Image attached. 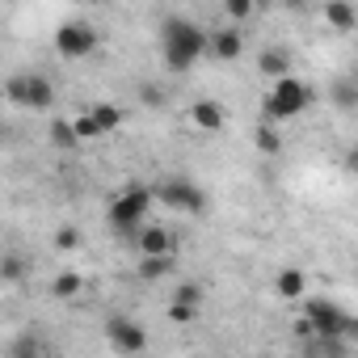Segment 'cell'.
Listing matches in <instances>:
<instances>
[{"mask_svg": "<svg viewBox=\"0 0 358 358\" xmlns=\"http://www.w3.org/2000/svg\"><path fill=\"white\" fill-rule=\"evenodd\" d=\"M89 114H93V122H97V131H101V135H114V131L122 127V110H118L114 101H101V106H93Z\"/></svg>", "mask_w": 358, "mask_h": 358, "instance_id": "2e32d148", "label": "cell"}, {"mask_svg": "<svg viewBox=\"0 0 358 358\" xmlns=\"http://www.w3.org/2000/svg\"><path fill=\"white\" fill-rule=\"evenodd\" d=\"M241 51H245V38H241L236 26H220V30L211 34V59L232 64V59H241Z\"/></svg>", "mask_w": 358, "mask_h": 358, "instance_id": "8fae6325", "label": "cell"}, {"mask_svg": "<svg viewBox=\"0 0 358 358\" xmlns=\"http://www.w3.org/2000/svg\"><path fill=\"white\" fill-rule=\"evenodd\" d=\"M5 97H9L13 106H22V110L47 114V110L55 106V85H51V76H43V72H17V76H9V85H5Z\"/></svg>", "mask_w": 358, "mask_h": 358, "instance_id": "277c9868", "label": "cell"}, {"mask_svg": "<svg viewBox=\"0 0 358 358\" xmlns=\"http://www.w3.org/2000/svg\"><path fill=\"white\" fill-rule=\"evenodd\" d=\"M190 118H194V127H203V131H224V122H228V114H224V106H220V101H211V97H203V101H194V110H190Z\"/></svg>", "mask_w": 358, "mask_h": 358, "instance_id": "4fadbf2b", "label": "cell"}, {"mask_svg": "<svg viewBox=\"0 0 358 358\" xmlns=\"http://www.w3.org/2000/svg\"><path fill=\"white\" fill-rule=\"evenodd\" d=\"M345 164H350V169L358 173V152H350V160H345Z\"/></svg>", "mask_w": 358, "mask_h": 358, "instance_id": "4316f807", "label": "cell"}, {"mask_svg": "<svg viewBox=\"0 0 358 358\" xmlns=\"http://www.w3.org/2000/svg\"><path fill=\"white\" fill-rule=\"evenodd\" d=\"M203 55H211V34H203L190 17H164L160 26V59L169 72H190Z\"/></svg>", "mask_w": 358, "mask_h": 358, "instance_id": "6da1fadb", "label": "cell"}, {"mask_svg": "<svg viewBox=\"0 0 358 358\" xmlns=\"http://www.w3.org/2000/svg\"><path fill=\"white\" fill-rule=\"evenodd\" d=\"M80 287H85V278H80L76 270H64V274H55L51 295H55V299H72V295H80Z\"/></svg>", "mask_w": 358, "mask_h": 358, "instance_id": "d6986e66", "label": "cell"}, {"mask_svg": "<svg viewBox=\"0 0 358 358\" xmlns=\"http://www.w3.org/2000/svg\"><path fill=\"white\" fill-rule=\"evenodd\" d=\"M224 13H228V22H249L253 17V0H224Z\"/></svg>", "mask_w": 358, "mask_h": 358, "instance_id": "7402d4cb", "label": "cell"}, {"mask_svg": "<svg viewBox=\"0 0 358 358\" xmlns=\"http://www.w3.org/2000/svg\"><path fill=\"white\" fill-rule=\"evenodd\" d=\"M203 316V303H186V299H173L169 303V320L173 324H194Z\"/></svg>", "mask_w": 358, "mask_h": 358, "instance_id": "44dd1931", "label": "cell"}, {"mask_svg": "<svg viewBox=\"0 0 358 358\" xmlns=\"http://www.w3.org/2000/svg\"><path fill=\"white\" fill-rule=\"evenodd\" d=\"M274 127H278V122H270V118H266V122L253 131V143H257V152H266V156H274V152L282 148V139H278V131H274Z\"/></svg>", "mask_w": 358, "mask_h": 358, "instance_id": "ffe728a7", "label": "cell"}, {"mask_svg": "<svg viewBox=\"0 0 358 358\" xmlns=\"http://www.w3.org/2000/svg\"><path fill=\"white\" fill-rule=\"evenodd\" d=\"M308 106H312V85L287 72V76L270 80V93H266V101H262V114H266L270 122H291V118H299Z\"/></svg>", "mask_w": 358, "mask_h": 358, "instance_id": "3957f363", "label": "cell"}, {"mask_svg": "<svg viewBox=\"0 0 358 358\" xmlns=\"http://www.w3.org/2000/svg\"><path fill=\"white\" fill-rule=\"evenodd\" d=\"M177 270V253H160V257H139V278L143 282H160Z\"/></svg>", "mask_w": 358, "mask_h": 358, "instance_id": "5bb4252c", "label": "cell"}, {"mask_svg": "<svg viewBox=\"0 0 358 358\" xmlns=\"http://www.w3.org/2000/svg\"><path fill=\"white\" fill-rule=\"evenodd\" d=\"M303 316L316 324L320 337H358V320L345 308H337L333 299H324V295H308L303 299Z\"/></svg>", "mask_w": 358, "mask_h": 358, "instance_id": "5b68a950", "label": "cell"}, {"mask_svg": "<svg viewBox=\"0 0 358 358\" xmlns=\"http://www.w3.org/2000/svg\"><path fill=\"white\" fill-rule=\"evenodd\" d=\"M106 341H110L114 354H139V350H148V333L131 316H110L106 320Z\"/></svg>", "mask_w": 358, "mask_h": 358, "instance_id": "ba28073f", "label": "cell"}, {"mask_svg": "<svg viewBox=\"0 0 358 358\" xmlns=\"http://www.w3.org/2000/svg\"><path fill=\"white\" fill-rule=\"evenodd\" d=\"M303 291H308V274H303L299 266L278 270V278H274V295H278V299L295 303V299H303Z\"/></svg>", "mask_w": 358, "mask_h": 358, "instance_id": "7c38bea8", "label": "cell"}, {"mask_svg": "<svg viewBox=\"0 0 358 358\" xmlns=\"http://www.w3.org/2000/svg\"><path fill=\"white\" fill-rule=\"evenodd\" d=\"M135 249H139V257H160V253H177V245H173V232H169V224H143L139 232H135V241H131Z\"/></svg>", "mask_w": 358, "mask_h": 358, "instance_id": "9c48e42d", "label": "cell"}, {"mask_svg": "<svg viewBox=\"0 0 358 358\" xmlns=\"http://www.w3.org/2000/svg\"><path fill=\"white\" fill-rule=\"evenodd\" d=\"M51 143H55L59 152H72V148L80 143V131H76V122H72V118H55V122H51Z\"/></svg>", "mask_w": 358, "mask_h": 358, "instance_id": "e0dca14e", "label": "cell"}, {"mask_svg": "<svg viewBox=\"0 0 358 358\" xmlns=\"http://www.w3.org/2000/svg\"><path fill=\"white\" fill-rule=\"evenodd\" d=\"M257 68H262V76L278 80V76H287V72H291V55H287L282 47H266V51L257 55Z\"/></svg>", "mask_w": 358, "mask_h": 358, "instance_id": "9a60e30c", "label": "cell"}, {"mask_svg": "<svg viewBox=\"0 0 358 358\" xmlns=\"http://www.w3.org/2000/svg\"><path fill=\"white\" fill-rule=\"evenodd\" d=\"M324 26L337 34H354L358 30V9L354 0H324Z\"/></svg>", "mask_w": 358, "mask_h": 358, "instance_id": "30bf717a", "label": "cell"}, {"mask_svg": "<svg viewBox=\"0 0 358 358\" xmlns=\"http://www.w3.org/2000/svg\"><path fill=\"white\" fill-rule=\"evenodd\" d=\"M17 274H22V262H17V257H9V262H5V282H13Z\"/></svg>", "mask_w": 358, "mask_h": 358, "instance_id": "484cf974", "label": "cell"}, {"mask_svg": "<svg viewBox=\"0 0 358 358\" xmlns=\"http://www.w3.org/2000/svg\"><path fill=\"white\" fill-rule=\"evenodd\" d=\"M156 203H164L177 215H203L207 211V194H203V186L190 182V177H164L156 186Z\"/></svg>", "mask_w": 358, "mask_h": 358, "instance_id": "8992f818", "label": "cell"}, {"mask_svg": "<svg viewBox=\"0 0 358 358\" xmlns=\"http://www.w3.org/2000/svg\"><path fill=\"white\" fill-rule=\"evenodd\" d=\"M139 97H143V106H164V93H160L156 85H143V89H139Z\"/></svg>", "mask_w": 358, "mask_h": 358, "instance_id": "d4e9b609", "label": "cell"}, {"mask_svg": "<svg viewBox=\"0 0 358 358\" xmlns=\"http://www.w3.org/2000/svg\"><path fill=\"white\" fill-rule=\"evenodd\" d=\"M152 203H156V186H127V190H118L110 199V207H106L110 232H118L122 241H135V232L148 224Z\"/></svg>", "mask_w": 358, "mask_h": 358, "instance_id": "7a4b0ae2", "label": "cell"}, {"mask_svg": "<svg viewBox=\"0 0 358 358\" xmlns=\"http://www.w3.org/2000/svg\"><path fill=\"white\" fill-rule=\"evenodd\" d=\"M173 299H186V303H203V287H199V282H177Z\"/></svg>", "mask_w": 358, "mask_h": 358, "instance_id": "cb8c5ba5", "label": "cell"}, {"mask_svg": "<svg viewBox=\"0 0 358 358\" xmlns=\"http://www.w3.org/2000/svg\"><path fill=\"white\" fill-rule=\"evenodd\" d=\"M55 249H59V253L80 249V232H76V228H59V232H55Z\"/></svg>", "mask_w": 358, "mask_h": 358, "instance_id": "603a6c76", "label": "cell"}, {"mask_svg": "<svg viewBox=\"0 0 358 358\" xmlns=\"http://www.w3.org/2000/svg\"><path fill=\"white\" fill-rule=\"evenodd\" d=\"M101 47V34L89 26V22H64L55 30V51L64 59H89L93 51Z\"/></svg>", "mask_w": 358, "mask_h": 358, "instance_id": "52a82bcc", "label": "cell"}, {"mask_svg": "<svg viewBox=\"0 0 358 358\" xmlns=\"http://www.w3.org/2000/svg\"><path fill=\"white\" fill-rule=\"evenodd\" d=\"M329 97H333V106H337V110H354V106H358V80H354V76L333 80Z\"/></svg>", "mask_w": 358, "mask_h": 358, "instance_id": "ac0fdd59", "label": "cell"}]
</instances>
